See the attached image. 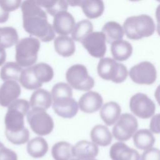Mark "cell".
Instances as JSON below:
<instances>
[{"mask_svg":"<svg viewBox=\"0 0 160 160\" xmlns=\"http://www.w3.org/2000/svg\"><path fill=\"white\" fill-rule=\"evenodd\" d=\"M66 79L69 85L81 91H89L94 85V79L89 76L87 68L82 64H74L66 71Z\"/></svg>","mask_w":160,"mask_h":160,"instance_id":"cell-8","label":"cell"},{"mask_svg":"<svg viewBox=\"0 0 160 160\" xmlns=\"http://www.w3.org/2000/svg\"><path fill=\"white\" fill-rule=\"evenodd\" d=\"M56 51L63 57L72 56L76 50L75 44L71 38L68 36H59L54 40Z\"/></svg>","mask_w":160,"mask_h":160,"instance_id":"cell-23","label":"cell"},{"mask_svg":"<svg viewBox=\"0 0 160 160\" xmlns=\"http://www.w3.org/2000/svg\"><path fill=\"white\" fill-rule=\"evenodd\" d=\"M0 160H18L16 153L7 148L0 141Z\"/></svg>","mask_w":160,"mask_h":160,"instance_id":"cell-35","label":"cell"},{"mask_svg":"<svg viewBox=\"0 0 160 160\" xmlns=\"http://www.w3.org/2000/svg\"><path fill=\"white\" fill-rule=\"evenodd\" d=\"M131 111L136 116L142 119H148L154 114L156 105L145 94L138 92L133 95L129 101Z\"/></svg>","mask_w":160,"mask_h":160,"instance_id":"cell-10","label":"cell"},{"mask_svg":"<svg viewBox=\"0 0 160 160\" xmlns=\"http://www.w3.org/2000/svg\"><path fill=\"white\" fill-rule=\"evenodd\" d=\"M129 74L132 81L139 84H153L157 78L156 68L149 61H142L133 66Z\"/></svg>","mask_w":160,"mask_h":160,"instance_id":"cell-11","label":"cell"},{"mask_svg":"<svg viewBox=\"0 0 160 160\" xmlns=\"http://www.w3.org/2000/svg\"><path fill=\"white\" fill-rule=\"evenodd\" d=\"M103 99L97 92L90 91L82 94L78 101V108L86 113H92L98 111L102 106Z\"/></svg>","mask_w":160,"mask_h":160,"instance_id":"cell-16","label":"cell"},{"mask_svg":"<svg viewBox=\"0 0 160 160\" xmlns=\"http://www.w3.org/2000/svg\"><path fill=\"white\" fill-rule=\"evenodd\" d=\"M21 2L20 0H0L1 6L9 13L17 9L21 6Z\"/></svg>","mask_w":160,"mask_h":160,"instance_id":"cell-36","label":"cell"},{"mask_svg":"<svg viewBox=\"0 0 160 160\" xmlns=\"http://www.w3.org/2000/svg\"><path fill=\"white\" fill-rule=\"evenodd\" d=\"M101 32L105 36L106 41L109 44L122 39L124 33L122 27L118 22L113 21L107 22L103 26Z\"/></svg>","mask_w":160,"mask_h":160,"instance_id":"cell-25","label":"cell"},{"mask_svg":"<svg viewBox=\"0 0 160 160\" xmlns=\"http://www.w3.org/2000/svg\"><path fill=\"white\" fill-rule=\"evenodd\" d=\"M80 6L84 14L89 19L101 16L104 9V4L101 0L81 1Z\"/></svg>","mask_w":160,"mask_h":160,"instance_id":"cell-26","label":"cell"},{"mask_svg":"<svg viewBox=\"0 0 160 160\" xmlns=\"http://www.w3.org/2000/svg\"><path fill=\"white\" fill-rule=\"evenodd\" d=\"M9 16V13L5 11L0 5V23H4L6 22Z\"/></svg>","mask_w":160,"mask_h":160,"instance_id":"cell-39","label":"cell"},{"mask_svg":"<svg viewBox=\"0 0 160 160\" xmlns=\"http://www.w3.org/2000/svg\"><path fill=\"white\" fill-rule=\"evenodd\" d=\"M141 160H159L160 151L159 149L156 148H151L145 150L141 157Z\"/></svg>","mask_w":160,"mask_h":160,"instance_id":"cell-37","label":"cell"},{"mask_svg":"<svg viewBox=\"0 0 160 160\" xmlns=\"http://www.w3.org/2000/svg\"><path fill=\"white\" fill-rule=\"evenodd\" d=\"M22 71V67L16 62H8L1 68L0 71V77L4 81L19 80L20 74Z\"/></svg>","mask_w":160,"mask_h":160,"instance_id":"cell-29","label":"cell"},{"mask_svg":"<svg viewBox=\"0 0 160 160\" xmlns=\"http://www.w3.org/2000/svg\"><path fill=\"white\" fill-rule=\"evenodd\" d=\"M159 114H157L152 118L149 128H150V131L151 132H154L155 134H159Z\"/></svg>","mask_w":160,"mask_h":160,"instance_id":"cell-38","label":"cell"},{"mask_svg":"<svg viewBox=\"0 0 160 160\" xmlns=\"http://www.w3.org/2000/svg\"><path fill=\"white\" fill-rule=\"evenodd\" d=\"M20 85L14 81H6L0 87V106L8 107L20 96Z\"/></svg>","mask_w":160,"mask_h":160,"instance_id":"cell-15","label":"cell"},{"mask_svg":"<svg viewBox=\"0 0 160 160\" xmlns=\"http://www.w3.org/2000/svg\"><path fill=\"white\" fill-rule=\"evenodd\" d=\"M83 47L92 56L102 58L106 52V38L103 32H92L81 41Z\"/></svg>","mask_w":160,"mask_h":160,"instance_id":"cell-12","label":"cell"},{"mask_svg":"<svg viewBox=\"0 0 160 160\" xmlns=\"http://www.w3.org/2000/svg\"><path fill=\"white\" fill-rule=\"evenodd\" d=\"M99 152L98 146L85 140L78 141L72 148V156L80 160L94 159Z\"/></svg>","mask_w":160,"mask_h":160,"instance_id":"cell-18","label":"cell"},{"mask_svg":"<svg viewBox=\"0 0 160 160\" xmlns=\"http://www.w3.org/2000/svg\"><path fill=\"white\" fill-rule=\"evenodd\" d=\"M72 146L66 141H60L52 148L51 153L54 160H70L72 159Z\"/></svg>","mask_w":160,"mask_h":160,"instance_id":"cell-30","label":"cell"},{"mask_svg":"<svg viewBox=\"0 0 160 160\" xmlns=\"http://www.w3.org/2000/svg\"><path fill=\"white\" fill-rule=\"evenodd\" d=\"M19 41L16 29L11 26L0 28V46L4 49L16 45Z\"/></svg>","mask_w":160,"mask_h":160,"instance_id":"cell-28","label":"cell"},{"mask_svg":"<svg viewBox=\"0 0 160 160\" xmlns=\"http://www.w3.org/2000/svg\"><path fill=\"white\" fill-rule=\"evenodd\" d=\"M54 112L64 118H72L78 111V104L72 97H59L52 99Z\"/></svg>","mask_w":160,"mask_h":160,"instance_id":"cell-13","label":"cell"},{"mask_svg":"<svg viewBox=\"0 0 160 160\" xmlns=\"http://www.w3.org/2000/svg\"><path fill=\"white\" fill-rule=\"evenodd\" d=\"M5 135L11 143L17 145L23 144L27 142L29 138V132L26 128L22 131L16 132H11L5 131Z\"/></svg>","mask_w":160,"mask_h":160,"instance_id":"cell-33","label":"cell"},{"mask_svg":"<svg viewBox=\"0 0 160 160\" xmlns=\"http://www.w3.org/2000/svg\"><path fill=\"white\" fill-rule=\"evenodd\" d=\"M86 160H96V159H86Z\"/></svg>","mask_w":160,"mask_h":160,"instance_id":"cell-42","label":"cell"},{"mask_svg":"<svg viewBox=\"0 0 160 160\" xmlns=\"http://www.w3.org/2000/svg\"><path fill=\"white\" fill-rule=\"evenodd\" d=\"M90 136L93 143L101 146H107L112 141V136L109 129L101 124H98L92 128Z\"/></svg>","mask_w":160,"mask_h":160,"instance_id":"cell-22","label":"cell"},{"mask_svg":"<svg viewBox=\"0 0 160 160\" xmlns=\"http://www.w3.org/2000/svg\"><path fill=\"white\" fill-rule=\"evenodd\" d=\"M68 4H70L72 6H80L81 1H66Z\"/></svg>","mask_w":160,"mask_h":160,"instance_id":"cell-41","label":"cell"},{"mask_svg":"<svg viewBox=\"0 0 160 160\" xmlns=\"http://www.w3.org/2000/svg\"><path fill=\"white\" fill-rule=\"evenodd\" d=\"M133 142L138 149L146 150L152 147L155 142V138L149 129H142L138 130L134 134Z\"/></svg>","mask_w":160,"mask_h":160,"instance_id":"cell-24","label":"cell"},{"mask_svg":"<svg viewBox=\"0 0 160 160\" xmlns=\"http://www.w3.org/2000/svg\"><path fill=\"white\" fill-rule=\"evenodd\" d=\"M72 15L68 11H61L54 16L52 28L61 36H67L72 32L75 26Z\"/></svg>","mask_w":160,"mask_h":160,"instance_id":"cell-14","label":"cell"},{"mask_svg":"<svg viewBox=\"0 0 160 160\" xmlns=\"http://www.w3.org/2000/svg\"><path fill=\"white\" fill-rule=\"evenodd\" d=\"M122 28L129 39L136 40L151 36L154 32L156 26L151 16L141 14L126 18Z\"/></svg>","mask_w":160,"mask_h":160,"instance_id":"cell-3","label":"cell"},{"mask_svg":"<svg viewBox=\"0 0 160 160\" xmlns=\"http://www.w3.org/2000/svg\"><path fill=\"white\" fill-rule=\"evenodd\" d=\"M40 48V41L36 38H24L16 45V62L21 67H30L35 64Z\"/></svg>","mask_w":160,"mask_h":160,"instance_id":"cell-5","label":"cell"},{"mask_svg":"<svg viewBox=\"0 0 160 160\" xmlns=\"http://www.w3.org/2000/svg\"><path fill=\"white\" fill-rule=\"evenodd\" d=\"M93 25L92 22L88 19H82L78 22L71 32L72 39L75 41H80L87 35L92 32Z\"/></svg>","mask_w":160,"mask_h":160,"instance_id":"cell-31","label":"cell"},{"mask_svg":"<svg viewBox=\"0 0 160 160\" xmlns=\"http://www.w3.org/2000/svg\"><path fill=\"white\" fill-rule=\"evenodd\" d=\"M51 104V94L50 92L44 89L39 88L35 90L30 98L29 105L32 109L39 108L46 111Z\"/></svg>","mask_w":160,"mask_h":160,"instance_id":"cell-20","label":"cell"},{"mask_svg":"<svg viewBox=\"0 0 160 160\" xmlns=\"http://www.w3.org/2000/svg\"><path fill=\"white\" fill-rule=\"evenodd\" d=\"M97 69L101 78L115 83L122 82L128 76L127 68L110 58H101L98 62Z\"/></svg>","mask_w":160,"mask_h":160,"instance_id":"cell-6","label":"cell"},{"mask_svg":"<svg viewBox=\"0 0 160 160\" xmlns=\"http://www.w3.org/2000/svg\"><path fill=\"white\" fill-rule=\"evenodd\" d=\"M138 127L136 118L129 113H124L119 117L114 126L112 135L119 141H126L134 135Z\"/></svg>","mask_w":160,"mask_h":160,"instance_id":"cell-9","label":"cell"},{"mask_svg":"<svg viewBox=\"0 0 160 160\" xmlns=\"http://www.w3.org/2000/svg\"><path fill=\"white\" fill-rule=\"evenodd\" d=\"M121 112L120 106L114 101H110L102 106L100 111V116L106 125L112 126L118 119Z\"/></svg>","mask_w":160,"mask_h":160,"instance_id":"cell-19","label":"cell"},{"mask_svg":"<svg viewBox=\"0 0 160 160\" xmlns=\"http://www.w3.org/2000/svg\"><path fill=\"white\" fill-rule=\"evenodd\" d=\"M109 156L112 160H140L139 152L129 148L125 143L117 142L113 144L109 150Z\"/></svg>","mask_w":160,"mask_h":160,"instance_id":"cell-17","label":"cell"},{"mask_svg":"<svg viewBox=\"0 0 160 160\" xmlns=\"http://www.w3.org/2000/svg\"><path fill=\"white\" fill-rule=\"evenodd\" d=\"M30 108L29 102L24 99H17L8 107L4 118L6 130L11 132L22 131L24 127V118Z\"/></svg>","mask_w":160,"mask_h":160,"instance_id":"cell-4","label":"cell"},{"mask_svg":"<svg viewBox=\"0 0 160 160\" xmlns=\"http://www.w3.org/2000/svg\"><path fill=\"white\" fill-rule=\"evenodd\" d=\"M20 6L22 14V26L28 33L42 42H49L54 39L55 32L52 26L48 22L46 12L36 1H24Z\"/></svg>","mask_w":160,"mask_h":160,"instance_id":"cell-1","label":"cell"},{"mask_svg":"<svg viewBox=\"0 0 160 160\" xmlns=\"http://www.w3.org/2000/svg\"><path fill=\"white\" fill-rule=\"evenodd\" d=\"M111 51L115 61H123L131 56L132 47L128 41L121 39L111 44Z\"/></svg>","mask_w":160,"mask_h":160,"instance_id":"cell-21","label":"cell"},{"mask_svg":"<svg viewBox=\"0 0 160 160\" xmlns=\"http://www.w3.org/2000/svg\"><path fill=\"white\" fill-rule=\"evenodd\" d=\"M6 59V52L5 49L0 46V66H2Z\"/></svg>","mask_w":160,"mask_h":160,"instance_id":"cell-40","label":"cell"},{"mask_svg":"<svg viewBox=\"0 0 160 160\" xmlns=\"http://www.w3.org/2000/svg\"><path fill=\"white\" fill-rule=\"evenodd\" d=\"M52 99L59 97H72V91L71 87L65 82H58L54 85L51 90Z\"/></svg>","mask_w":160,"mask_h":160,"instance_id":"cell-34","label":"cell"},{"mask_svg":"<svg viewBox=\"0 0 160 160\" xmlns=\"http://www.w3.org/2000/svg\"><path fill=\"white\" fill-rule=\"evenodd\" d=\"M41 8H44L51 16H54L61 11H67L68 4L66 1H36Z\"/></svg>","mask_w":160,"mask_h":160,"instance_id":"cell-32","label":"cell"},{"mask_svg":"<svg viewBox=\"0 0 160 160\" xmlns=\"http://www.w3.org/2000/svg\"><path fill=\"white\" fill-rule=\"evenodd\" d=\"M48 151L47 141L41 137H36L30 140L27 144L28 154L34 158L43 157Z\"/></svg>","mask_w":160,"mask_h":160,"instance_id":"cell-27","label":"cell"},{"mask_svg":"<svg viewBox=\"0 0 160 160\" xmlns=\"http://www.w3.org/2000/svg\"><path fill=\"white\" fill-rule=\"evenodd\" d=\"M28 122L32 131L39 136L50 134L54 128L51 116L44 109L33 108L27 113Z\"/></svg>","mask_w":160,"mask_h":160,"instance_id":"cell-7","label":"cell"},{"mask_svg":"<svg viewBox=\"0 0 160 160\" xmlns=\"http://www.w3.org/2000/svg\"><path fill=\"white\" fill-rule=\"evenodd\" d=\"M53 76L54 71L50 65L39 62L22 69L19 81L24 88L34 90L40 88L44 82L50 81Z\"/></svg>","mask_w":160,"mask_h":160,"instance_id":"cell-2","label":"cell"}]
</instances>
